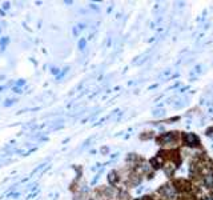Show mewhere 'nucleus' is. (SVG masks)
Instances as JSON below:
<instances>
[{
	"label": "nucleus",
	"instance_id": "39448f33",
	"mask_svg": "<svg viewBox=\"0 0 213 200\" xmlns=\"http://www.w3.org/2000/svg\"><path fill=\"white\" fill-rule=\"evenodd\" d=\"M89 200H93V199H89Z\"/></svg>",
	"mask_w": 213,
	"mask_h": 200
},
{
	"label": "nucleus",
	"instance_id": "7ed1b4c3",
	"mask_svg": "<svg viewBox=\"0 0 213 200\" xmlns=\"http://www.w3.org/2000/svg\"><path fill=\"white\" fill-rule=\"evenodd\" d=\"M84 46H85V41H84V40H81V41H80V47H81V48H83Z\"/></svg>",
	"mask_w": 213,
	"mask_h": 200
},
{
	"label": "nucleus",
	"instance_id": "f03ea898",
	"mask_svg": "<svg viewBox=\"0 0 213 200\" xmlns=\"http://www.w3.org/2000/svg\"><path fill=\"white\" fill-rule=\"evenodd\" d=\"M7 43H8V39L4 38L3 40H1V48H3V49H4V47H6V44H7Z\"/></svg>",
	"mask_w": 213,
	"mask_h": 200
},
{
	"label": "nucleus",
	"instance_id": "f257e3e1",
	"mask_svg": "<svg viewBox=\"0 0 213 200\" xmlns=\"http://www.w3.org/2000/svg\"><path fill=\"white\" fill-rule=\"evenodd\" d=\"M185 142L189 145H197L199 144V137L195 135V133H187L185 135Z\"/></svg>",
	"mask_w": 213,
	"mask_h": 200
},
{
	"label": "nucleus",
	"instance_id": "20e7f679",
	"mask_svg": "<svg viewBox=\"0 0 213 200\" xmlns=\"http://www.w3.org/2000/svg\"><path fill=\"white\" fill-rule=\"evenodd\" d=\"M205 200H213V199H212V197H207V199H205Z\"/></svg>",
	"mask_w": 213,
	"mask_h": 200
}]
</instances>
